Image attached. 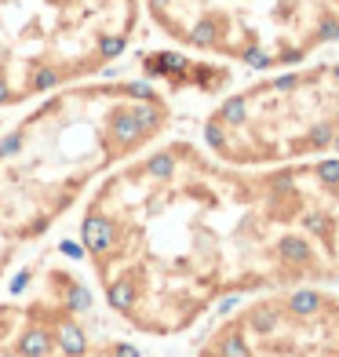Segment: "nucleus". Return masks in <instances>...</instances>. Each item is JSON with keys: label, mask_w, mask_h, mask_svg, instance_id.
<instances>
[{"label": "nucleus", "mask_w": 339, "mask_h": 357, "mask_svg": "<svg viewBox=\"0 0 339 357\" xmlns=\"http://www.w3.org/2000/svg\"><path fill=\"white\" fill-rule=\"evenodd\" d=\"M77 241L110 314L150 339L186 335L230 299L329 284L292 165L237 168L193 139L110 168L80 201Z\"/></svg>", "instance_id": "obj_1"}, {"label": "nucleus", "mask_w": 339, "mask_h": 357, "mask_svg": "<svg viewBox=\"0 0 339 357\" xmlns=\"http://www.w3.org/2000/svg\"><path fill=\"white\" fill-rule=\"evenodd\" d=\"M142 22V0H0V113L106 73Z\"/></svg>", "instance_id": "obj_2"}, {"label": "nucleus", "mask_w": 339, "mask_h": 357, "mask_svg": "<svg viewBox=\"0 0 339 357\" xmlns=\"http://www.w3.org/2000/svg\"><path fill=\"white\" fill-rule=\"evenodd\" d=\"M201 146L237 168L339 157V59L270 70L226 91L201 124Z\"/></svg>", "instance_id": "obj_3"}, {"label": "nucleus", "mask_w": 339, "mask_h": 357, "mask_svg": "<svg viewBox=\"0 0 339 357\" xmlns=\"http://www.w3.org/2000/svg\"><path fill=\"white\" fill-rule=\"evenodd\" d=\"M88 190L91 172L59 128L26 113L0 128V281Z\"/></svg>", "instance_id": "obj_4"}, {"label": "nucleus", "mask_w": 339, "mask_h": 357, "mask_svg": "<svg viewBox=\"0 0 339 357\" xmlns=\"http://www.w3.org/2000/svg\"><path fill=\"white\" fill-rule=\"evenodd\" d=\"M95 296L59 259L19 270L0 296V357H142L128 339L95 335Z\"/></svg>", "instance_id": "obj_5"}, {"label": "nucleus", "mask_w": 339, "mask_h": 357, "mask_svg": "<svg viewBox=\"0 0 339 357\" xmlns=\"http://www.w3.org/2000/svg\"><path fill=\"white\" fill-rule=\"evenodd\" d=\"M197 357H339V291L303 284L248 296L208 328Z\"/></svg>", "instance_id": "obj_6"}, {"label": "nucleus", "mask_w": 339, "mask_h": 357, "mask_svg": "<svg viewBox=\"0 0 339 357\" xmlns=\"http://www.w3.org/2000/svg\"><path fill=\"white\" fill-rule=\"evenodd\" d=\"M299 183V230L325 259V278L339 284V157L292 165Z\"/></svg>", "instance_id": "obj_7"}, {"label": "nucleus", "mask_w": 339, "mask_h": 357, "mask_svg": "<svg viewBox=\"0 0 339 357\" xmlns=\"http://www.w3.org/2000/svg\"><path fill=\"white\" fill-rule=\"evenodd\" d=\"M142 77L146 80H160L165 88L175 91H197V95H219L230 88L234 80V66L219 59H201L190 52H153L150 59L142 55Z\"/></svg>", "instance_id": "obj_8"}]
</instances>
